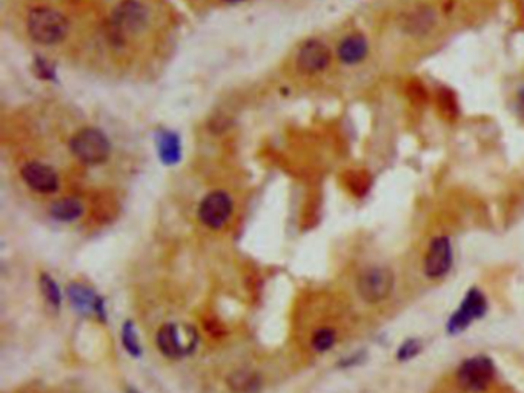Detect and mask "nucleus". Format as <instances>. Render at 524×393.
Wrapping results in <instances>:
<instances>
[{
  "mask_svg": "<svg viewBox=\"0 0 524 393\" xmlns=\"http://www.w3.org/2000/svg\"><path fill=\"white\" fill-rule=\"evenodd\" d=\"M495 376V366L489 356L477 355L463 361L457 372L458 383L467 392H483Z\"/></svg>",
  "mask_w": 524,
  "mask_h": 393,
  "instance_id": "5",
  "label": "nucleus"
},
{
  "mask_svg": "<svg viewBox=\"0 0 524 393\" xmlns=\"http://www.w3.org/2000/svg\"><path fill=\"white\" fill-rule=\"evenodd\" d=\"M204 329H207L208 333L216 335V337H222V335L226 333V329L223 327V324L217 318L204 320Z\"/></svg>",
  "mask_w": 524,
  "mask_h": 393,
  "instance_id": "21",
  "label": "nucleus"
},
{
  "mask_svg": "<svg viewBox=\"0 0 524 393\" xmlns=\"http://www.w3.org/2000/svg\"><path fill=\"white\" fill-rule=\"evenodd\" d=\"M120 338H122V346L125 347L132 358H140L143 355V347H141V341L139 338L137 327L132 323L131 320H126L122 324V332H120Z\"/></svg>",
  "mask_w": 524,
  "mask_h": 393,
  "instance_id": "16",
  "label": "nucleus"
},
{
  "mask_svg": "<svg viewBox=\"0 0 524 393\" xmlns=\"http://www.w3.org/2000/svg\"><path fill=\"white\" fill-rule=\"evenodd\" d=\"M331 51L320 40H309L297 55V67L304 74L320 73L329 65Z\"/></svg>",
  "mask_w": 524,
  "mask_h": 393,
  "instance_id": "11",
  "label": "nucleus"
},
{
  "mask_svg": "<svg viewBox=\"0 0 524 393\" xmlns=\"http://www.w3.org/2000/svg\"><path fill=\"white\" fill-rule=\"evenodd\" d=\"M69 148L76 159L85 164H101L108 160L111 152V145L106 135L94 128H85L77 132L71 140Z\"/></svg>",
  "mask_w": 524,
  "mask_h": 393,
  "instance_id": "3",
  "label": "nucleus"
},
{
  "mask_svg": "<svg viewBox=\"0 0 524 393\" xmlns=\"http://www.w3.org/2000/svg\"><path fill=\"white\" fill-rule=\"evenodd\" d=\"M232 200L223 191H214L202 200L198 206V218L209 229H222L231 218Z\"/></svg>",
  "mask_w": 524,
  "mask_h": 393,
  "instance_id": "7",
  "label": "nucleus"
},
{
  "mask_svg": "<svg viewBox=\"0 0 524 393\" xmlns=\"http://www.w3.org/2000/svg\"><path fill=\"white\" fill-rule=\"evenodd\" d=\"M26 186L39 194H54L59 189V175L53 168L37 161L26 163L20 171Z\"/></svg>",
  "mask_w": 524,
  "mask_h": 393,
  "instance_id": "10",
  "label": "nucleus"
},
{
  "mask_svg": "<svg viewBox=\"0 0 524 393\" xmlns=\"http://www.w3.org/2000/svg\"><path fill=\"white\" fill-rule=\"evenodd\" d=\"M367 54V42L361 34L348 35L338 46V57L340 60L346 65H353V63L361 62Z\"/></svg>",
  "mask_w": 524,
  "mask_h": 393,
  "instance_id": "12",
  "label": "nucleus"
},
{
  "mask_svg": "<svg viewBox=\"0 0 524 393\" xmlns=\"http://www.w3.org/2000/svg\"><path fill=\"white\" fill-rule=\"evenodd\" d=\"M421 349H423V344L420 340L409 338L403 342V344L399 347V350H396V360L399 361L412 360L421 352Z\"/></svg>",
  "mask_w": 524,
  "mask_h": 393,
  "instance_id": "20",
  "label": "nucleus"
},
{
  "mask_svg": "<svg viewBox=\"0 0 524 393\" xmlns=\"http://www.w3.org/2000/svg\"><path fill=\"white\" fill-rule=\"evenodd\" d=\"M231 393H260L261 378L252 370H237L232 372L226 380Z\"/></svg>",
  "mask_w": 524,
  "mask_h": 393,
  "instance_id": "14",
  "label": "nucleus"
},
{
  "mask_svg": "<svg viewBox=\"0 0 524 393\" xmlns=\"http://www.w3.org/2000/svg\"><path fill=\"white\" fill-rule=\"evenodd\" d=\"M159 154L166 164H174L180 159V145L175 135L164 134L159 143Z\"/></svg>",
  "mask_w": 524,
  "mask_h": 393,
  "instance_id": "19",
  "label": "nucleus"
},
{
  "mask_svg": "<svg viewBox=\"0 0 524 393\" xmlns=\"http://www.w3.org/2000/svg\"><path fill=\"white\" fill-rule=\"evenodd\" d=\"M83 204L77 198H63L51 206L49 213L54 220L63 221V223H73V221L79 220L83 216Z\"/></svg>",
  "mask_w": 524,
  "mask_h": 393,
  "instance_id": "15",
  "label": "nucleus"
},
{
  "mask_svg": "<svg viewBox=\"0 0 524 393\" xmlns=\"http://www.w3.org/2000/svg\"><path fill=\"white\" fill-rule=\"evenodd\" d=\"M125 393H141V392L137 390L136 387H131V385H128V387L125 389Z\"/></svg>",
  "mask_w": 524,
  "mask_h": 393,
  "instance_id": "23",
  "label": "nucleus"
},
{
  "mask_svg": "<svg viewBox=\"0 0 524 393\" xmlns=\"http://www.w3.org/2000/svg\"><path fill=\"white\" fill-rule=\"evenodd\" d=\"M39 288L42 297L45 298V302L51 306L53 309H59L62 304V290L58 281L49 274H42L39 278Z\"/></svg>",
  "mask_w": 524,
  "mask_h": 393,
  "instance_id": "17",
  "label": "nucleus"
},
{
  "mask_svg": "<svg viewBox=\"0 0 524 393\" xmlns=\"http://www.w3.org/2000/svg\"><path fill=\"white\" fill-rule=\"evenodd\" d=\"M516 110H518L521 116L524 117V88L518 92V97H516Z\"/></svg>",
  "mask_w": 524,
  "mask_h": 393,
  "instance_id": "22",
  "label": "nucleus"
},
{
  "mask_svg": "<svg viewBox=\"0 0 524 393\" xmlns=\"http://www.w3.org/2000/svg\"><path fill=\"white\" fill-rule=\"evenodd\" d=\"M223 2H228V3H237V2H243V0H223Z\"/></svg>",
  "mask_w": 524,
  "mask_h": 393,
  "instance_id": "24",
  "label": "nucleus"
},
{
  "mask_svg": "<svg viewBox=\"0 0 524 393\" xmlns=\"http://www.w3.org/2000/svg\"><path fill=\"white\" fill-rule=\"evenodd\" d=\"M454 260L452 245L448 237H437L430 243L426 259H424V272L429 278H440L449 272Z\"/></svg>",
  "mask_w": 524,
  "mask_h": 393,
  "instance_id": "9",
  "label": "nucleus"
},
{
  "mask_svg": "<svg viewBox=\"0 0 524 393\" xmlns=\"http://www.w3.org/2000/svg\"><path fill=\"white\" fill-rule=\"evenodd\" d=\"M67 295L73 309L83 317H96L106 323V306L105 299L89 286L73 281L67 288Z\"/></svg>",
  "mask_w": 524,
  "mask_h": 393,
  "instance_id": "8",
  "label": "nucleus"
},
{
  "mask_svg": "<svg viewBox=\"0 0 524 393\" xmlns=\"http://www.w3.org/2000/svg\"><path fill=\"white\" fill-rule=\"evenodd\" d=\"M435 24V14L428 6H421L414 11L408 12L403 19V28L414 35L426 34Z\"/></svg>",
  "mask_w": 524,
  "mask_h": 393,
  "instance_id": "13",
  "label": "nucleus"
},
{
  "mask_svg": "<svg viewBox=\"0 0 524 393\" xmlns=\"http://www.w3.org/2000/svg\"><path fill=\"white\" fill-rule=\"evenodd\" d=\"M28 31L39 44L54 45L68 34V20L59 11L42 6L28 16Z\"/></svg>",
  "mask_w": 524,
  "mask_h": 393,
  "instance_id": "2",
  "label": "nucleus"
},
{
  "mask_svg": "<svg viewBox=\"0 0 524 393\" xmlns=\"http://www.w3.org/2000/svg\"><path fill=\"white\" fill-rule=\"evenodd\" d=\"M155 346L159 352L169 360H180L194 353L197 347V333L188 324L166 323L155 333Z\"/></svg>",
  "mask_w": 524,
  "mask_h": 393,
  "instance_id": "1",
  "label": "nucleus"
},
{
  "mask_svg": "<svg viewBox=\"0 0 524 393\" xmlns=\"http://www.w3.org/2000/svg\"><path fill=\"white\" fill-rule=\"evenodd\" d=\"M394 283L395 278L391 269L385 266H372L360 274L357 289L361 299L369 304H377L391 295Z\"/></svg>",
  "mask_w": 524,
  "mask_h": 393,
  "instance_id": "4",
  "label": "nucleus"
},
{
  "mask_svg": "<svg viewBox=\"0 0 524 393\" xmlns=\"http://www.w3.org/2000/svg\"><path fill=\"white\" fill-rule=\"evenodd\" d=\"M487 312V299L483 292L473 288L467 292L462 304L448 321V333L457 335L466 331L472 321L483 318Z\"/></svg>",
  "mask_w": 524,
  "mask_h": 393,
  "instance_id": "6",
  "label": "nucleus"
},
{
  "mask_svg": "<svg viewBox=\"0 0 524 393\" xmlns=\"http://www.w3.org/2000/svg\"><path fill=\"white\" fill-rule=\"evenodd\" d=\"M337 341V332L334 329L331 327H320L313 333L311 337V347H313L315 352L318 353H324L334 347Z\"/></svg>",
  "mask_w": 524,
  "mask_h": 393,
  "instance_id": "18",
  "label": "nucleus"
}]
</instances>
